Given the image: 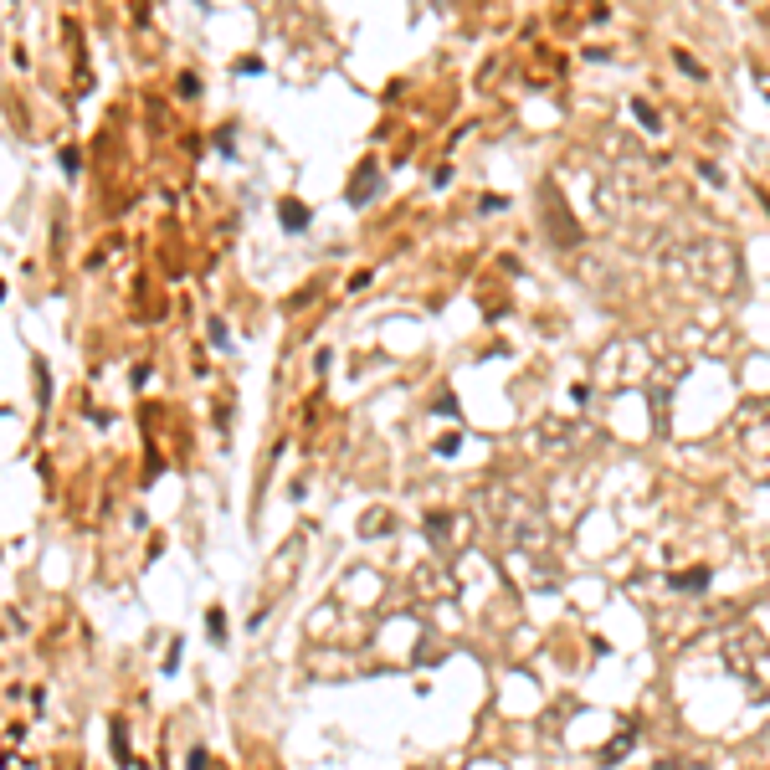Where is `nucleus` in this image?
<instances>
[{"label": "nucleus", "mask_w": 770, "mask_h": 770, "mask_svg": "<svg viewBox=\"0 0 770 770\" xmlns=\"http://www.w3.org/2000/svg\"><path fill=\"white\" fill-rule=\"evenodd\" d=\"M632 113H637V119H642L647 128H658V119H652V108H647V103H642V98H637V103H632Z\"/></svg>", "instance_id": "3"}, {"label": "nucleus", "mask_w": 770, "mask_h": 770, "mask_svg": "<svg viewBox=\"0 0 770 770\" xmlns=\"http://www.w3.org/2000/svg\"><path fill=\"white\" fill-rule=\"evenodd\" d=\"M673 585H678V591H703V585H709V570H703V565L698 570H683V576H673Z\"/></svg>", "instance_id": "2"}, {"label": "nucleus", "mask_w": 770, "mask_h": 770, "mask_svg": "<svg viewBox=\"0 0 770 770\" xmlns=\"http://www.w3.org/2000/svg\"><path fill=\"white\" fill-rule=\"evenodd\" d=\"M190 770H206V750H190V760H185Z\"/></svg>", "instance_id": "4"}, {"label": "nucleus", "mask_w": 770, "mask_h": 770, "mask_svg": "<svg viewBox=\"0 0 770 770\" xmlns=\"http://www.w3.org/2000/svg\"><path fill=\"white\" fill-rule=\"evenodd\" d=\"M278 221H283L288 231H303V226H308V206H303V201H283V206H278Z\"/></svg>", "instance_id": "1"}]
</instances>
